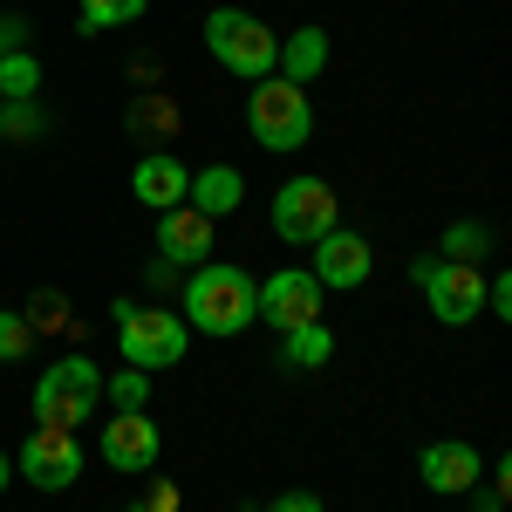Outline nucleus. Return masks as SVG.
<instances>
[{"mask_svg":"<svg viewBox=\"0 0 512 512\" xmlns=\"http://www.w3.org/2000/svg\"><path fill=\"white\" fill-rule=\"evenodd\" d=\"M253 274L246 267H233V260H198V267H185V328H198V335H239V328H253Z\"/></svg>","mask_w":512,"mask_h":512,"instance_id":"f257e3e1","label":"nucleus"},{"mask_svg":"<svg viewBox=\"0 0 512 512\" xmlns=\"http://www.w3.org/2000/svg\"><path fill=\"white\" fill-rule=\"evenodd\" d=\"M246 130L267 144V151H301L308 130H315V103L301 82H280V76H260L253 96H246Z\"/></svg>","mask_w":512,"mask_h":512,"instance_id":"f03ea898","label":"nucleus"},{"mask_svg":"<svg viewBox=\"0 0 512 512\" xmlns=\"http://www.w3.org/2000/svg\"><path fill=\"white\" fill-rule=\"evenodd\" d=\"M117 349H123L130 369H171V362H185V349H192V328H185V315H171V308L117 301Z\"/></svg>","mask_w":512,"mask_h":512,"instance_id":"7ed1b4c3","label":"nucleus"},{"mask_svg":"<svg viewBox=\"0 0 512 512\" xmlns=\"http://www.w3.org/2000/svg\"><path fill=\"white\" fill-rule=\"evenodd\" d=\"M205 48L219 55V69H233V76H246V82L274 76V55H280V41L267 35V21L246 14V7H212V14H205Z\"/></svg>","mask_w":512,"mask_h":512,"instance_id":"20e7f679","label":"nucleus"},{"mask_svg":"<svg viewBox=\"0 0 512 512\" xmlns=\"http://www.w3.org/2000/svg\"><path fill=\"white\" fill-rule=\"evenodd\" d=\"M103 403V369L89 355H62L55 369H41L35 383V424H55V431H76L89 424V410Z\"/></svg>","mask_w":512,"mask_h":512,"instance_id":"39448f33","label":"nucleus"},{"mask_svg":"<svg viewBox=\"0 0 512 512\" xmlns=\"http://www.w3.org/2000/svg\"><path fill=\"white\" fill-rule=\"evenodd\" d=\"M335 226H342V205H335V185L328 178H287L274 192V233L287 246H315Z\"/></svg>","mask_w":512,"mask_h":512,"instance_id":"423d86ee","label":"nucleus"},{"mask_svg":"<svg viewBox=\"0 0 512 512\" xmlns=\"http://www.w3.org/2000/svg\"><path fill=\"white\" fill-rule=\"evenodd\" d=\"M410 280L424 287V301L444 328H465L472 315H485V274L465 260H410Z\"/></svg>","mask_w":512,"mask_h":512,"instance_id":"0eeeda50","label":"nucleus"},{"mask_svg":"<svg viewBox=\"0 0 512 512\" xmlns=\"http://www.w3.org/2000/svg\"><path fill=\"white\" fill-rule=\"evenodd\" d=\"M321 287L308 267H280V274L260 280V294H253V321H267V328H308V321H321Z\"/></svg>","mask_w":512,"mask_h":512,"instance_id":"6e6552de","label":"nucleus"},{"mask_svg":"<svg viewBox=\"0 0 512 512\" xmlns=\"http://www.w3.org/2000/svg\"><path fill=\"white\" fill-rule=\"evenodd\" d=\"M14 465H21V478H28V485H41V492H69V485L82 478V444H76V431L35 424Z\"/></svg>","mask_w":512,"mask_h":512,"instance_id":"1a4fd4ad","label":"nucleus"},{"mask_svg":"<svg viewBox=\"0 0 512 512\" xmlns=\"http://www.w3.org/2000/svg\"><path fill=\"white\" fill-rule=\"evenodd\" d=\"M158 451H164V437H158V424H151L144 410H117V417L103 424V465H117V472L144 478L151 465H158Z\"/></svg>","mask_w":512,"mask_h":512,"instance_id":"9d476101","label":"nucleus"},{"mask_svg":"<svg viewBox=\"0 0 512 512\" xmlns=\"http://www.w3.org/2000/svg\"><path fill=\"white\" fill-rule=\"evenodd\" d=\"M212 239H219V219H205L192 205H171L158 212V253L171 267H198V260H212Z\"/></svg>","mask_w":512,"mask_h":512,"instance_id":"9b49d317","label":"nucleus"},{"mask_svg":"<svg viewBox=\"0 0 512 512\" xmlns=\"http://www.w3.org/2000/svg\"><path fill=\"white\" fill-rule=\"evenodd\" d=\"M369 267H376V260H369V239L349 233V226H335V233L315 239V267H308V274H315L321 287H362Z\"/></svg>","mask_w":512,"mask_h":512,"instance_id":"f8f14e48","label":"nucleus"},{"mask_svg":"<svg viewBox=\"0 0 512 512\" xmlns=\"http://www.w3.org/2000/svg\"><path fill=\"white\" fill-rule=\"evenodd\" d=\"M417 478L451 499V492H472L478 478H485V458H478L472 444H458V437H437V444H424V458H417Z\"/></svg>","mask_w":512,"mask_h":512,"instance_id":"ddd939ff","label":"nucleus"},{"mask_svg":"<svg viewBox=\"0 0 512 512\" xmlns=\"http://www.w3.org/2000/svg\"><path fill=\"white\" fill-rule=\"evenodd\" d=\"M130 192H137V205H151V212H171V205H185V192H192V164L171 158V151H151V158H137V171H130Z\"/></svg>","mask_w":512,"mask_h":512,"instance_id":"4468645a","label":"nucleus"},{"mask_svg":"<svg viewBox=\"0 0 512 512\" xmlns=\"http://www.w3.org/2000/svg\"><path fill=\"white\" fill-rule=\"evenodd\" d=\"M239 198H246V178H239L233 164H205V171H192L185 205H192V212H205V219H226Z\"/></svg>","mask_w":512,"mask_h":512,"instance_id":"2eb2a0df","label":"nucleus"},{"mask_svg":"<svg viewBox=\"0 0 512 512\" xmlns=\"http://www.w3.org/2000/svg\"><path fill=\"white\" fill-rule=\"evenodd\" d=\"M321 69H328V35H321V28H294V35L280 41V55H274L280 82H301V89H308Z\"/></svg>","mask_w":512,"mask_h":512,"instance_id":"dca6fc26","label":"nucleus"},{"mask_svg":"<svg viewBox=\"0 0 512 512\" xmlns=\"http://www.w3.org/2000/svg\"><path fill=\"white\" fill-rule=\"evenodd\" d=\"M328 355H335V335H328L321 321L280 335V369H328Z\"/></svg>","mask_w":512,"mask_h":512,"instance_id":"f3484780","label":"nucleus"},{"mask_svg":"<svg viewBox=\"0 0 512 512\" xmlns=\"http://www.w3.org/2000/svg\"><path fill=\"white\" fill-rule=\"evenodd\" d=\"M35 96H41V62L28 48L0 55V103H35Z\"/></svg>","mask_w":512,"mask_h":512,"instance_id":"a211bd4d","label":"nucleus"},{"mask_svg":"<svg viewBox=\"0 0 512 512\" xmlns=\"http://www.w3.org/2000/svg\"><path fill=\"white\" fill-rule=\"evenodd\" d=\"M151 0H82V35H96V28H123V21H137Z\"/></svg>","mask_w":512,"mask_h":512,"instance_id":"6ab92c4d","label":"nucleus"},{"mask_svg":"<svg viewBox=\"0 0 512 512\" xmlns=\"http://www.w3.org/2000/svg\"><path fill=\"white\" fill-rule=\"evenodd\" d=\"M103 396H110L117 410H144V403H151V369H130V362H123L117 376L103 383Z\"/></svg>","mask_w":512,"mask_h":512,"instance_id":"aec40b11","label":"nucleus"},{"mask_svg":"<svg viewBox=\"0 0 512 512\" xmlns=\"http://www.w3.org/2000/svg\"><path fill=\"white\" fill-rule=\"evenodd\" d=\"M485 246H492V233H485V226H472V219H458V226L444 233V260H465V267H478V260H485Z\"/></svg>","mask_w":512,"mask_h":512,"instance_id":"412c9836","label":"nucleus"},{"mask_svg":"<svg viewBox=\"0 0 512 512\" xmlns=\"http://www.w3.org/2000/svg\"><path fill=\"white\" fill-rule=\"evenodd\" d=\"M28 328H35V335H48V328H69V301H62L55 287H48V294H35V301H28Z\"/></svg>","mask_w":512,"mask_h":512,"instance_id":"4be33fe9","label":"nucleus"},{"mask_svg":"<svg viewBox=\"0 0 512 512\" xmlns=\"http://www.w3.org/2000/svg\"><path fill=\"white\" fill-rule=\"evenodd\" d=\"M28 349H35V328H28V315H0V362H21Z\"/></svg>","mask_w":512,"mask_h":512,"instance_id":"5701e85b","label":"nucleus"},{"mask_svg":"<svg viewBox=\"0 0 512 512\" xmlns=\"http://www.w3.org/2000/svg\"><path fill=\"white\" fill-rule=\"evenodd\" d=\"M137 512H178V485L151 478V485H144V506H137Z\"/></svg>","mask_w":512,"mask_h":512,"instance_id":"b1692460","label":"nucleus"},{"mask_svg":"<svg viewBox=\"0 0 512 512\" xmlns=\"http://www.w3.org/2000/svg\"><path fill=\"white\" fill-rule=\"evenodd\" d=\"M0 110H7V130H14V137L41 130V110H35V103H0Z\"/></svg>","mask_w":512,"mask_h":512,"instance_id":"393cba45","label":"nucleus"},{"mask_svg":"<svg viewBox=\"0 0 512 512\" xmlns=\"http://www.w3.org/2000/svg\"><path fill=\"white\" fill-rule=\"evenodd\" d=\"M267 512H328V506H321L315 492H280V499H274Z\"/></svg>","mask_w":512,"mask_h":512,"instance_id":"a878e982","label":"nucleus"},{"mask_svg":"<svg viewBox=\"0 0 512 512\" xmlns=\"http://www.w3.org/2000/svg\"><path fill=\"white\" fill-rule=\"evenodd\" d=\"M21 48V21H0V55H14Z\"/></svg>","mask_w":512,"mask_h":512,"instance_id":"bb28decb","label":"nucleus"},{"mask_svg":"<svg viewBox=\"0 0 512 512\" xmlns=\"http://www.w3.org/2000/svg\"><path fill=\"white\" fill-rule=\"evenodd\" d=\"M7 485H14V458L0 451V492H7Z\"/></svg>","mask_w":512,"mask_h":512,"instance_id":"cd10ccee","label":"nucleus"}]
</instances>
